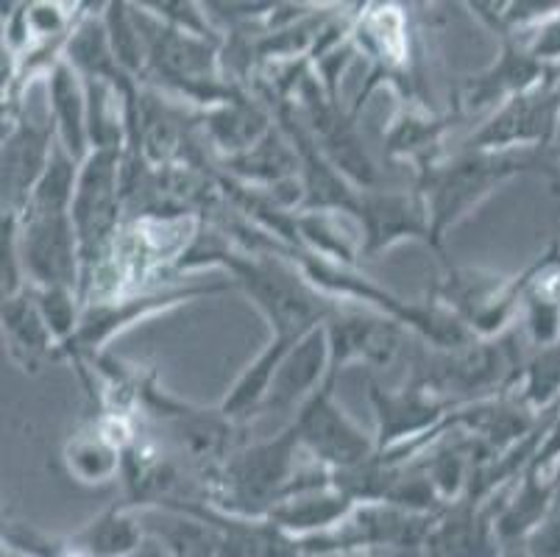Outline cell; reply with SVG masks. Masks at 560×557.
<instances>
[{
  "label": "cell",
  "mask_w": 560,
  "mask_h": 557,
  "mask_svg": "<svg viewBox=\"0 0 560 557\" xmlns=\"http://www.w3.org/2000/svg\"><path fill=\"white\" fill-rule=\"evenodd\" d=\"M137 535L135 530L129 527V521H104L98 527L93 530L90 535V549L98 552L104 557H115V555H124L135 546Z\"/></svg>",
  "instance_id": "cell-1"
}]
</instances>
